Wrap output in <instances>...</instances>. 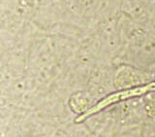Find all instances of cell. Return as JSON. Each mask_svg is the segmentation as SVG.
<instances>
[{"label": "cell", "instance_id": "obj_1", "mask_svg": "<svg viewBox=\"0 0 155 137\" xmlns=\"http://www.w3.org/2000/svg\"><path fill=\"white\" fill-rule=\"evenodd\" d=\"M152 91H155V81L150 82L148 84H145V85L136 86V87H128V89L113 92V94H110L109 95L105 96L104 98H102L98 103H96L93 107H91V108L88 109L86 112H84L80 117H78L75 120V123H81L82 121L89 118L92 115L99 113L100 111L104 110L108 106L118 103L120 101H124V100H128L131 98H135V97L142 96L145 94H147V92H152Z\"/></svg>", "mask_w": 155, "mask_h": 137}]
</instances>
